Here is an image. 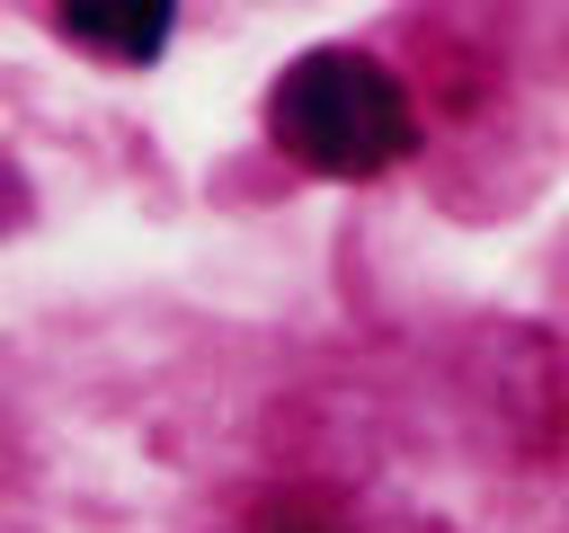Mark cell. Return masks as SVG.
<instances>
[{
    "mask_svg": "<svg viewBox=\"0 0 569 533\" xmlns=\"http://www.w3.org/2000/svg\"><path fill=\"white\" fill-rule=\"evenodd\" d=\"M267 133L284 160H302L311 178H382L391 160H409L418 142V115H409V89L356 53V44H320L302 62L276 71L267 89Z\"/></svg>",
    "mask_w": 569,
    "mask_h": 533,
    "instance_id": "obj_1",
    "label": "cell"
},
{
    "mask_svg": "<svg viewBox=\"0 0 569 533\" xmlns=\"http://www.w3.org/2000/svg\"><path fill=\"white\" fill-rule=\"evenodd\" d=\"M249 533H347V515L320 497V489H284V497H267L258 506V524Z\"/></svg>",
    "mask_w": 569,
    "mask_h": 533,
    "instance_id": "obj_3",
    "label": "cell"
},
{
    "mask_svg": "<svg viewBox=\"0 0 569 533\" xmlns=\"http://www.w3.org/2000/svg\"><path fill=\"white\" fill-rule=\"evenodd\" d=\"M169 9H53V36L80 44V53H107V62H151L169 44Z\"/></svg>",
    "mask_w": 569,
    "mask_h": 533,
    "instance_id": "obj_2",
    "label": "cell"
}]
</instances>
